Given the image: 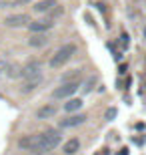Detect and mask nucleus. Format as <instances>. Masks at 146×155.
I'll return each instance as SVG.
<instances>
[{"mask_svg": "<svg viewBox=\"0 0 146 155\" xmlns=\"http://www.w3.org/2000/svg\"><path fill=\"white\" fill-rule=\"evenodd\" d=\"M76 45L74 42H66V45H62L60 48H56V52L50 57V61H48V67L50 69H60V67H64V64L70 61V58L76 54Z\"/></svg>", "mask_w": 146, "mask_h": 155, "instance_id": "nucleus-1", "label": "nucleus"}, {"mask_svg": "<svg viewBox=\"0 0 146 155\" xmlns=\"http://www.w3.org/2000/svg\"><path fill=\"white\" fill-rule=\"evenodd\" d=\"M42 139H40V153H50L60 145L62 141V133L56 131V129H48V131L40 133Z\"/></svg>", "mask_w": 146, "mask_h": 155, "instance_id": "nucleus-2", "label": "nucleus"}, {"mask_svg": "<svg viewBox=\"0 0 146 155\" xmlns=\"http://www.w3.org/2000/svg\"><path fill=\"white\" fill-rule=\"evenodd\" d=\"M40 139H42L40 133L24 135V137L18 139V147L22 151H28V153H40Z\"/></svg>", "mask_w": 146, "mask_h": 155, "instance_id": "nucleus-3", "label": "nucleus"}, {"mask_svg": "<svg viewBox=\"0 0 146 155\" xmlns=\"http://www.w3.org/2000/svg\"><path fill=\"white\" fill-rule=\"evenodd\" d=\"M80 81H72V83H60V87H56L52 91V99H72L74 93L78 91Z\"/></svg>", "mask_w": 146, "mask_h": 155, "instance_id": "nucleus-4", "label": "nucleus"}, {"mask_svg": "<svg viewBox=\"0 0 146 155\" xmlns=\"http://www.w3.org/2000/svg\"><path fill=\"white\" fill-rule=\"evenodd\" d=\"M30 22H32L30 14H24V12H20V14H10V16L4 18V24L8 26V28H22V26H30Z\"/></svg>", "mask_w": 146, "mask_h": 155, "instance_id": "nucleus-5", "label": "nucleus"}, {"mask_svg": "<svg viewBox=\"0 0 146 155\" xmlns=\"http://www.w3.org/2000/svg\"><path fill=\"white\" fill-rule=\"evenodd\" d=\"M52 26H54V20H52V18H42V20H32L28 30L32 35H46Z\"/></svg>", "mask_w": 146, "mask_h": 155, "instance_id": "nucleus-6", "label": "nucleus"}, {"mask_svg": "<svg viewBox=\"0 0 146 155\" xmlns=\"http://www.w3.org/2000/svg\"><path fill=\"white\" fill-rule=\"evenodd\" d=\"M82 123H86V115L84 113H74V115H68V117H64V119H60L58 127H60V129H70V127H78V125H82Z\"/></svg>", "mask_w": 146, "mask_h": 155, "instance_id": "nucleus-7", "label": "nucleus"}, {"mask_svg": "<svg viewBox=\"0 0 146 155\" xmlns=\"http://www.w3.org/2000/svg\"><path fill=\"white\" fill-rule=\"evenodd\" d=\"M56 113H58V107H56V105L46 103V105H42V107L36 111V119H38V121H46V119H52Z\"/></svg>", "mask_w": 146, "mask_h": 155, "instance_id": "nucleus-8", "label": "nucleus"}, {"mask_svg": "<svg viewBox=\"0 0 146 155\" xmlns=\"http://www.w3.org/2000/svg\"><path fill=\"white\" fill-rule=\"evenodd\" d=\"M40 71H42L40 63L38 61H32V63H28L26 67H22V77H26V79H36V77H40Z\"/></svg>", "mask_w": 146, "mask_h": 155, "instance_id": "nucleus-9", "label": "nucleus"}, {"mask_svg": "<svg viewBox=\"0 0 146 155\" xmlns=\"http://www.w3.org/2000/svg\"><path fill=\"white\" fill-rule=\"evenodd\" d=\"M82 105H84V101H82V99L72 97V99H68L66 103L62 105V109H64V113H70V115H74V113H78V111L82 109Z\"/></svg>", "mask_w": 146, "mask_h": 155, "instance_id": "nucleus-10", "label": "nucleus"}, {"mask_svg": "<svg viewBox=\"0 0 146 155\" xmlns=\"http://www.w3.org/2000/svg\"><path fill=\"white\" fill-rule=\"evenodd\" d=\"M78 151H80V139L78 137L68 139L66 143L62 145V153L64 155H74V153H78Z\"/></svg>", "mask_w": 146, "mask_h": 155, "instance_id": "nucleus-11", "label": "nucleus"}, {"mask_svg": "<svg viewBox=\"0 0 146 155\" xmlns=\"http://www.w3.org/2000/svg\"><path fill=\"white\" fill-rule=\"evenodd\" d=\"M48 35H32L28 38V46L30 48H42V46L48 45Z\"/></svg>", "mask_w": 146, "mask_h": 155, "instance_id": "nucleus-12", "label": "nucleus"}, {"mask_svg": "<svg viewBox=\"0 0 146 155\" xmlns=\"http://www.w3.org/2000/svg\"><path fill=\"white\" fill-rule=\"evenodd\" d=\"M54 6H56V0H40V2L34 4L32 10L38 12V14H42V12H52V10H54Z\"/></svg>", "mask_w": 146, "mask_h": 155, "instance_id": "nucleus-13", "label": "nucleus"}, {"mask_svg": "<svg viewBox=\"0 0 146 155\" xmlns=\"http://www.w3.org/2000/svg\"><path fill=\"white\" fill-rule=\"evenodd\" d=\"M40 83H42V77H36V79H28L26 83L22 85V93L24 95H28V93H32V91H36L40 87Z\"/></svg>", "mask_w": 146, "mask_h": 155, "instance_id": "nucleus-14", "label": "nucleus"}, {"mask_svg": "<svg viewBox=\"0 0 146 155\" xmlns=\"http://www.w3.org/2000/svg\"><path fill=\"white\" fill-rule=\"evenodd\" d=\"M92 85H94V77L86 81V85L82 87V91H84V93H90V91H92Z\"/></svg>", "mask_w": 146, "mask_h": 155, "instance_id": "nucleus-15", "label": "nucleus"}, {"mask_svg": "<svg viewBox=\"0 0 146 155\" xmlns=\"http://www.w3.org/2000/svg\"><path fill=\"white\" fill-rule=\"evenodd\" d=\"M120 42H122V46H128L130 45V36L126 35V32H122V35H120Z\"/></svg>", "mask_w": 146, "mask_h": 155, "instance_id": "nucleus-16", "label": "nucleus"}, {"mask_svg": "<svg viewBox=\"0 0 146 155\" xmlns=\"http://www.w3.org/2000/svg\"><path fill=\"white\" fill-rule=\"evenodd\" d=\"M114 117H116V109H108V111H106V119L112 121Z\"/></svg>", "mask_w": 146, "mask_h": 155, "instance_id": "nucleus-17", "label": "nucleus"}, {"mask_svg": "<svg viewBox=\"0 0 146 155\" xmlns=\"http://www.w3.org/2000/svg\"><path fill=\"white\" fill-rule=\"evenodd\" d=\"M4 69H6V63H4V61H0V73H2Z\"/></svg>", "mask_w": 146, "mask_h": 155, "instance_id": "nucleus-18", "label": "nucleus"}]
</instances>
